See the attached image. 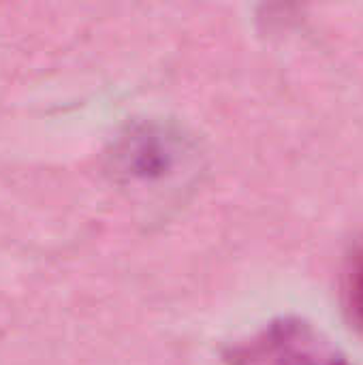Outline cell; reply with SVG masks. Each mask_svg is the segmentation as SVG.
I'll return each mask as SVG.
<instances>
[{
  "label": "cell",
  "instance_id": "cell-1",
  "mask_svg": "<svg viewBox=\"0 0 363 365\" xmlns=\"http://www.w3.org/2000/svg\"><path fill=\"white\" fill-rule=\"evenodd\" d=\"M237 365H351L302 323L282 321L265 329L233 357Z\"/></svg>",
  "mask_w": 363,
  "mask_h": 365
},
{
  "label": "cell",
  "instance_id": "cell-2",
  "mask_svg": "<svg viewBox=\"0 0 363 365\" xmlns=\"http://www.w3.org/2000/svg\"><path fill=\"white\" fill-rule=\"evenodd\" d=\"M344 306L351 321L363 329V242H359L344 267Z\"/></svg>",
  "mask_w": 363,
  "mask_h": 365
}]
</instances>
